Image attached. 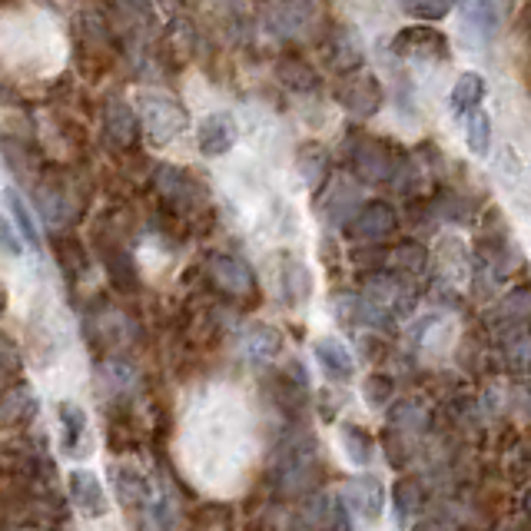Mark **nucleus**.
Segmentation results:
<instances>
[{
  "label": "nucleus",
  "instance_id": "5",
  "mask_svg": "<svg viewBox=\"0 0 531 531\" xmlns=\"http://www.w3.org/2000/svg\"><path fill=\"white\" fill-rule=\"evenodd\" d=\"M319 449L309 435H296L293 442H286L283 455L276 462V488L289 498L309 492L316 485V472H319Z\"/></svg>",
  "mask_w": 531,
  "mask_h": 531
},
{
  "label": "nucleus",
  "instance_id": "41",
  "mask_svg": "<svg viewBox=\"0 0 531 531\" xmlns=\"http://www.w3.org/2000/svg\"><path fill=\"white\" fill-rule=\"evenodd\" d=\"M0 246H4L7 256H20V253H24V246H20V236H17L14 223L4 220V216H0Z\"/></svg>",
  "mask_w": 531,
  "mask_h": 531
},
{
  "label": "nucleus",
  "instance_id": "31",
  "mask_svg": "<svg viewBox=\"0 0 531 531\" xmlns=\"http://www.w3.org/2000/svg\"><path fill=\"white\" fill-rule=\"evenodd\" d=\"M4 200H7V210H10V220H14V229H17V236L24 239V243L30 249H40V233H37V220H34V213L27 210V203H24V196H20L17 190H7L4 193Z\"/></svg>",
  "mask_w": 531,
  "mask_h": 531
},
{
  "label": "nucleus",
  "instance_id": "25",
  "mask_svg": "<svg viewBox=\"0 0 531 531\" xmlns=\"http://www.w3.org/2000/svg\"><path fill=\"white\" fill-rule=\"evenodd\" d=\"M283 346H286V339L276 326H253L243 339V352L253 366H269V362H276L283 356Z\"/></svg>",
  "mask_w": 531,
  "mask_h": 531
},
{
  "label": "nucleus",
  "instance_id": "36",
  "mask_svg": "<svg viewBox=\"0 0 531 531\" xmlns=\"http://www.w3.org/2000/svg\"><path fill=\"white\" fill-rule=\"evenodd\" d=\"M120 20L133 27H150L153 24V0H103Z\"/></svg>",
  "mask_w": 531,
  "mask_h": 531
},
{
  "label": "nucleus",
  "instance_id": "16",
  "mask_svg": "<svg viewBox=\"0 0 531 531\" xmlns=\"http://www.w3.org/2000/svg\"><path fill=\"white\" fill-rule=\"evenodd\" d=\"M322 60L336 74H349V70L362 67V40L352 27H336L332 34L322 37Z\"/></svg>",
  "mask_w": 531,
  "mask_h": 531
},
{
  "label": "nucleus",
  "instance_id": "29",
  "mask_svg": "<svg viewBox=\"0 0 531 531\" xmlns=\"http://www.w3.org/2000/svg\"><path fill=\"white\" fill-rule=\"evenodd\" d=\"M279 283H283V296H286V303H306L309 293H312V276H309V269L299 263V259L293 256H286L283 259V273H279Z\"/></svg>",
  "mask_w": 531,
  "mask_h": 531
},
{
  "label": "nucleus",
  "instance_id": "27",
  "mask_svg": "<svg viewBox=\"0 0 531 531\" xmlns=\"http://www.w3.org/2000/svg\"><path fill=\"white\" fill-rule=\"evenodd\" d=\"M485 97H488V83H485V77L475 74V70H465V74H458L455 87H452L449 110H452V113L478 110V107H482Z\"/></svg>",
  "mask_w": 531,
  "mask_h": 531
},
{
  "label": "nucleus",
  "instance_id": "9",
  "mask_svg": "<svg viewBox=\"0 0 531 531\" xmlns=\"http://www.w3.org/2000/svg\"><path fill=\"white\" fill-rule=\"evenodd\" d=\"M100 120H103V143H107L113 153H133L140 147L143 133H140L137 107H133L130 100H123L120 93H110V97L103 100Z\"/></svg>",
  "mask_w": 531,
  "mask_h": 531
},
{
  "label": "nucleus",
  "instance_id": "13",
  "mask_svg": "<svg viewBox=\"0 0 531 531\" xmlns=\"http://www.w3.org/2000/svg\"><path fill=\"white\" fill-rule=\"evenodd\" d=\"M339 502L349 508L352 518H359V522H366V525H376L385 512V488L376 475H356L342 485Z\"/></svg>",
  "mask_w": 531,
  "mask_h": 531
},
{
  "label": "nucleus",
  "instance_id": "40",
  "mask_svg": "<svg viewBox=\"0 0 531 531\" xmlns=\"http://www.w3.org/2000/svg\"><path fill=\"white\" fill-rule=\"evenodd\" d=\"M306 522L312 528H326L332 525V498L326 492H309V505H306Z\"/></svg>",
  "mask_w": 531,
  "mask_h": 531
},
{
  "label": "nucleus",
  "instance_id": "35",
  "mask_svg": "<svg viewBox=\"0 0 531 531\" xmlns=\"http://www.w3.org/2000/svg\"><path fill=\"white\" fill-rule=\"evenodd\" d=\"M399 7L409 17L422 20V24H435V20H445L452 14V0H399Z\"/></svg>",
  "mask_w": 531,
  "mask_h": 531
},
{
  "label": "nucleus",
  "instance_id": "12",
  "mask_svg": "<svg viewBox=\"0 0 531 531\" xmlns=\"http://www.w3.org/2000/svg\"><path fill=\"white\" fill-rule=\"evenodd\" d=\"M206 279H210L223 296H233V299H253L259 289L256 273L249 269L246 259L229 256V253L206 256Z\"/></svg>",
  "mask_w": 531,
  "mask_h": 531
},
{
  "label": "nucleus",
  "instance_id": "17",
  "mask_svg": "<svg viewBox=\"0 0 531 531\" xmlns=\"http://www.w3.org/2000/svg\"><path fill=\"white\" fill-rule=\"evenodd\" d=\"M196 47H200V30L190 17H170V24L163 27L160 34V50L170 64L183 67L196 57Z\"/></svg>",
  "mask_w": 531,
  "mask_h": 531
},
{
  "label": "nucleus",
  "instance_id": "37",
  "mask_svg": "<svg viewBox=\"0 0 531 531\" xmlns=\"http://www.w3.org/2000/svg\"><path fill=\"white\" fill-rule=\"evenodd\" d=\"M465 17H468V24H472L482 37H495V30H498V7L492 4V0H468Z\"/></svg>",
  "mask_w": 531,
  "mask_h": 531
},
{
  "label": "nucleus",
  "instance_id": "2",
  "mask_svg": "<svg viewBox=\"0 0 531 531\" xmlns=\"http://www.w3.org/2000/svg\"><path fill=\"white\" fill-rule=\"evenodd\" d=\"M74 37L80 47V60L93 67L97 74L113 67V60H120V37L113 34L110 20L103 10H80L74 14Z\"/></svg>",
  "mask_w": 531,
  "mask_h": 531
},
{
  "label": "nucleus",
  "instance_id": "39",
  "mask_svg": "<svg viewBox=\"0 0 531 531\" xmlns=\"http://www.w3.org/2000/svg\"><path fill=\"white\" fill-rule=\"evenodd\" d=\"M54 253H57V259H60V266L64 269H70V273H80L83 269V249H80V243L74 236H57L54 239Z\"/></svg>",
  "mask_w": 531,
  "mask_h": 531
},
{
  "label": "nucleus",
  "instance_id": "3",
  "mask_svg": "<svg viewBox=\"0 0 531 531\" xmlns=\"http://www.w3.org/2000/svg\"><path fill=\"white\" fill-rule=\"evenodd\" d=\"M137 117H140V133L143 140H150L153 147H166L176 137H183V130L190 127V113L180 100L166 97V93H140L137 100Z\"/></svg>",
  "mask_w": 531,
  "mask_h": 531
},
{
  "label": "nucleus",
  "instance_id": "6",
  "mask_svg": "<svg viewBox=\"0 0 531 531\" xmlns=\"http://www.w3.org/2000/svg\"><path fill=\"white\" fill-rule=\"evenodd\" d=\"M336 100L339 107L352 113L359 120H372L385 107V87L379 74H372L369 67H356L349 74H342L336 83Z\"/></svg>",
  "mask_w": 531,
  "mask_h": 531
},
{
  "label": "nucleus",
  "instance_id": "22",
  "mask_svg": "<svg viewBox=\"0 0 531 531\" xmlns=\"http://www.w3.org/2000/svg\"><path fill=\"white\" fill-rule=\"evenodd\" d=\"M110 478H113V495H117L123 502V508H130V512L147 508L150 498L156 495L150 478L143 475L140 468H133V465H113Z\"/></svg>",
  "mask_w": 531,
  "mask_h": 531
},
{
  "label": "nucleus",
  "instance_id": "4",
  "mask_svg": "<svg viewBox=\"0 0 531 531\" xmlns=\"http://www.w3.org/2000/svg\"><path fill=\"white\" fill-rule=\"evenodd\" d=\"M395 156H399V147H392L385 137H372V133H362V130L352 133L346 147L349 170L356 173L359 183H369V186L389 183Z\"/></svg>",
  "mask_w": 531,
  "mask_h": 531
},
{
  "label": "nucleus",
  "instance_id": "8",
  "mask_svg": "<svg viewBox=\"0 0 531 531\" xmlns=\"http://www.w3.org/2000/svg\"><path fill=\"white\" fill-rule=\"evenodd\" d=\"M322 20H326L322 0H276V4L269 7L266 24L273 27V34L279 37L299 40V37H316L322 30Z\"/></svg>",
  "mask_w": 531,
  "mask_h": 531
},
{
  "label": "nucleus",
  "instance_id": "20",
  "mask_svg": "<svg viewBox=\"0 0 531 531\" xmlns=\"http://www.w3.org/2000/svg\"><path fill=\"white\" fill-rule=\"evenodd\" d=\"M322 190V213L329 216V223L336 226H346L352 220V213L359 210V186L346 180V176H332V180H326L319 186Z\"/></svg>",
  "mask_w": 531,
  "mask_h": 531
},
{
  "label": "nucleus",
  "instance_id": "32",
  "mask_svg": "<svg viewBox=\"0 0 531 531\" xmlns=\"http://www.w3.org/2000/svg\"><path fill=\"white\" fill-rule=\"evenodd\" d=\"M422 485L419 478H402V482H395L392 488V498H395V525H409L412 515L422 508Z\"/></svg>",
  "mask_w": 531,
  "mask_h": 531
},
{
  "label": "nucleus",
  "instance_id": "38",
  "mask_svg": "<svg viewBox=\"0 0 531 531\" xmlns=\"http://www.w3.org/2000/svg\"><path fill=\"white\" fill-rule=\"evenodd\" d=\"M362 395H366V402L372 405V409H385V405L392 402V395H395V379L385 376V372H376V376L366 379V389H362Z\"/></svg>",
  "mask_w": 531,
  "mask_h": 531
},
{
  "label": "nucleus",
  "instance_id": "42",
  "mask_svg": "<svg viewBox=\"0 0 531 531\" xmlns=\"http://www.w3.org/2000/svg\"><path fill=\"white\" fill-rule=\"evenodd\" d=\"M14 372H17V352L10 349L7 339H0V379L14 376Z\"/></svg>",
  "mask_w": 531,
  "mask_h": 531
},
{
  "label": "nucleus",
  "instance_id": "43",
  "mask_svg": "<svg viewBox=\"0 0 531 531\" xmlns=\"http://www.w3.org/2000/svg\"><path fill=\"white\" fill-rule=\"evenodd\" d=\"M7 309V293H4V286H0V312Z\"/></svg>",
  "mask_w": 531,
  "mask_h": 531
},
{
  "label": "nucleus",
  "instance_id": "11",
  "mask_svg": "<svg viewBox=\"0 0 531 531\" xmlns=\"http://www.w3.org/2000/svg\"><path fill=\"white\" fill-rule=\"evenodd\" d=\"M395 229H399V210H395L389 200H369L352 213V220L342 226V233H346L352 243L372 246V243L389 239Z\"/></svg>",
  "mask_w": 531,
  "mask_h": 531
},
{
  "label": "nucleus",
  "instance_id": "26",
  "mask_svg": "<svg viewBox=\"0 0 531 531\" xmlns=\"http://www.w3.org/2000/svg\"><path fill=\"white\" fill-rule=\"evenodd\" d=\"M339 449L356 468H369L372 458H376V439L366 425L359 422H342L339 425Z\"/></svg>",
  "mask_w": 531,
  "mask_h": 531
},
{
  "label": "nucleus",
  "instance_id": "7",
  "mask_svg": "<svg viewBox=\"0 0 531 531\" xmlns=\"http://www.w3.org/2000/svg\"><path fill=\"white\" fill-rule=\"evenodd\" d=\"M153 190H156V196H160V203L166 206V210L176 216L193 213L196 206L206 200L203 183L196 180L193 173H186L173 163H160L153 170Z\"/></svg>",
  "mask_w": 531,
  "mask_h": 531
},
{
  "label": "nucleus",
  "instance_id": "10",
  "mask_svg": "<svg viewBox=\"0 0 531 531\" xmlns=\"http://www.w3.org/2000/svg\"><path fill=\"white\" fill-rule=\"evenodd\" d=\"M389 50L399 60H409V64H435V60L449 57V37L439 27L412 24V27H402L392 37Z\"/></svg>",
  "mask_w": 531,
  "mask_h": 531
},
{
  "label": "nucleus",
  "instance_id": "1",
  "mask_svg": "<svg viewBox=\"0 0 531 531\" xmlns=\"http://www.w3.org/2000/svg\"><path fill=\"white\" fill-rule=\"evenodd\" d=\"M80 193L83 190L77 173H67V170H50L34 183V203L50 229H64L83 213L87 196Z\"/></svg>",
  "mask_w": 531,
  "mask_h": 531
},
{
  "label": "nucleus",
  "instance_id": "24",
  "mask_svg": "<svg viewBox=\"0 0 531 531\" xmlns=\"http://www.w3.org/2000/svg\"><path fill=\"white\" fill-rule=\"evenodd\" d=\"M385 269L402 279H419L429 269V249L415 239H402L392 249H385Z\"/></svg>",
  "mask_w": 531,
  "mask_h": 531
},
{
  "label": "nucleus",
  "instance_id": "19",
  "mask_svg": "<svg viewBox=\"0 0 531 531\" xmlns=\"http://www.w3.org/2000/svg\"><path fill=\"white\" fill-rule=\"evenodd\" d=\"M57 425H60V449L70 458H87L90 455V425L87 412L77 402H60L57 405Z\"/></svg>",
  "mask_w": 531,
  "mask_h": 531
},
{
  "label": "nucleus",
  "instance_id": "21",
  "mask_svg": "<svg viewBox=\"0 0 531 531\" xmlns=\"http://www.w3.org/2000/svg\"><path fill=\"white\" fill-rule=\"evenodd\" d=\"M236 147V123L229 113H210L200 130H196V150H200L206 160H216V156H226Z\"/></svg>",
  "mask_w": 531,
  "mask_h": 531
},
{
  "label": "nucleus",
  "instance_id": "14",
  "mask_svg": "<svg viewBox=\"0 0 531 531\" xmlns=\"http://www.w3.org/2000/svg\"><path fill=\"white\" fill-rule=\"evenodd\" d=\"M97 246H100L103 269H107L113 289H120V293H137L140 276H137V263H133V253L127 249V239L97 233Z\"/></svg>",
  "mask_w": 531,
  "mask_h": 531
},
{
  "label": "nucleus",
  "instance_id": "23",
  "mask_svg": "<svg viewBox=\"0 0 531 531\" xmlns=\"http://www.w3.org/2000/svg\"><path fill=\"white\" fill-rule=\"evenodd\" d=\"M273 74H276L279 87L289 90V93H299V97H306V93H316L322 87L319 70L312 67L306 57H299V54H283V57H279L276 67H273Z\"/></svg>",
  "mask_w": 531,
  "mask_h": 531
},
{
  "label": "nucleus",
  "instance_id": "15",
  "mask_svg": "<svg viewBox=\"0 0 531 531\" xmlns=\"http://www.w3.org/2000/svg\"><path fill=\"white\" fill-rule=\"evenodd\" d=\"M67 492H70V502H74V508L83 518H90V522L107 518L110 495H107V488H103V482L90 472V468H74V472L67 475Z\"/></svg>",
  "mask_w": 531,
  "mask_h": 531
},
{
  "label": "nucleus",
  "instance_id": "28",
  "mask_svg": "<svg viewBox=\"0 0 531 531\" xmlns=\"http://www.w3.org/2000/svg\"><path fill=\"white\" fill-rule=\"evenodd\" d=\"M37 412V399L30 385H17V389H7L0 395V425H20L30 422Z\"/></svg>",
  "mask_w": 531,
  "mask_h": 531
},
{
  "label": "nucleus",
  "instance_id": "34",
  "mask_svg": "<svg viewBox=\"0 0 531 531\" xmlns=\"http://www.w3.org/2000/svg\"><path fill=\"white\" fill-rule=\"evenodd\" d=\"M392 429H402V432H422L425 422H429V409L419 402V399H402L399 405L392 409Z\"/></svg>",
  "mask_w": 531,
  "mask_h": 531
},
{
  "label": "nucleus",
  "instance_id": "18",
  "mask_svg": "<svg viewBox=\"0 0 531 531\" xmlns=\"http://www.w3.org/2000/svg\"><path fill=\"white\" fill-rule=\"evenodd\" d=\"M312 356H316L322 376H326L329 382L346 385V382H352V376H356V356H352V349L336 336L319 339L316 346H312Z\"/></svg>",
  "mask_w": 531,
  "mask_h": 531
},
{
  "label": "nucleus",
  "instance_id": "30",
  "mask_svg": "<svg viewBox=\"0 0 531 531\" xmlns=\"http://www.w3.org/2000/svg\"><path fill=\"white\" fill-rule=\"evenodd\" d=\"M299 173H303L309 190H319L329 180V153L319 143H303L299 147Z\"/></svg>",
  "mask_w": 531,
  "mask_h": 531
},
{
  "label": "nucleus",
  "instance_id": "33",
  "mask_svg": "<svg viewBox=\"0 0 531 531\" xmlns=\"http://www.w3.org/2000/svg\"><path fill=\"white\" fill-rule=\"evenodd\" d=\"M465 140H468V150L475 156H488V150H492V117H488L482 107L468 110Z\"/></svg>",
  "mask_w": 531,
  "mask_h": 531
}]
</instances>
